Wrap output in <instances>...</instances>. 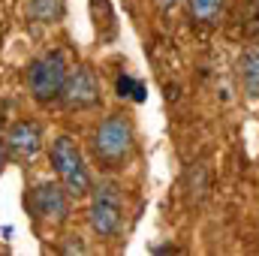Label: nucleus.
Returning <instances> with one entry per match:
<instances>
[{
    "instance_id": "nucleus-10",
    "label": "nucleus",
    "mask_w": 259,
    "mask_h": 256,
    "mask_svg": "<svg viewBox=\"0 0 259 256\" xmlns=\"http://www.w3.org/2000/svg\"><path fill=\"white\" fill-rule=\"evenodd\" d=\"M61 0H30V15L36 18V21H58L61 18Z\"/></svg>"
},
{
    "instance_id": "nucleus-2",
    "label": "nucleus",
    "mask_w": 259,
    "mask_h": 256,
    "mask_svg": "<svg viewBox=\"0 0 259 256\" xmlns=\"http://www.w3.org/2000/svg\"><path fill=\"white\" fill-rule=\"evenodd\" d=\"M91 205H88V220L91 229L103 238L112 241L124 232V217H127V205H124V190L118 181H97L91 187Z\"/></svg>"
},
{
    "instance_id": "nucleus-3",
    "label": "nucleus",
    "mask_w": 259,
    "mask_h": 256,
    "mask_svg": "<svg viewBox=\"0 0 259 256\" xmlns=\"http://www.w3.org/2000/svg\"><path fill=\"white\" fill-rule=\"evenodd\" d=\"M66 75H69V66H66L64 52H58V49L46 52V55H39L27 64V91L42 106L58 103L61 94H64Z\"/></svg>"
},
{
    "instance_id": "nucleus-5",
    "label": "nucleus",
    "mask_w": 259,
    "mask_h": 256,
    "mask_svg": "<svg viewBox=\"0 0 259 256\" xmlns=\"http://www.w3.org/2000/svg\"><path fill=\"white\" fill-rule=\"evenodd\" d=\"M69 193H66L64 184H55V181H39L33 190H30V211L36 220L42 223H64L69 217Z\"/></svg>"
},
{
    "instance_id": "nucleus-11",
    "label": "nucleus",
    "mask_w": 259,
    "mask_h": 256,
    "mask_svg": "<svg viewBox=\"0 0 259 256\" xmlns=\"http://www.w3.org/2000/svg\"><path fill=\"white\" fill-rule=\"evenodd\" d=\"M241 30L247 36H259V0H241Z\"/></svg>"
},
{
    "instance_id": "nucleus-8",
    "label": "nucleus",
    "mask_w": 259,
    "mask_h": 256,
    "mask_svg": "<svg viewBox=\"0 0 259 256\" xmlns=\"http://www.w3.org/2000/svg\"><path fill=\"white\" fill-rule=\"evenodd\" d=\"M238 75H241V84H244L247 97L256 100L259 97V42L244 49V55L238 61Z\"/></svg>"
},
{
    "instance_id": "nucleus-1",
    "label": "nucleus",
    "mask_w": 259,
    "mask_h": 256,
    "mask_svg": "<svg viewBox=\"0 0 259 256\" xmlns=\"http://www.w3.org/2000/svg\"><path fill=\"white\" fill-rule=\"evenodd\" d=\"M91 154L100 169H124L136 154V130L127 115H109L91 136Z\"/></svg>"
},
{
    "instance_id": "nucleus-6",
    "label": "nucleus",
    "mask_w": 259,
    "mask_h": 256,
    "mask_svg": "<svg viewBox=\"0 0 259 256\" xmlns=\"http://www.w3.org/2000/svg\"><path fill=\"white\" fill-rule=\"evenodd\" d=\"M100 78L91 66H75L69 69L64 84V94H61V103H64L69 112H84V109H94L100 103Z\"/></svg>"
},
{
    "instance_id": "nucleus-13",
    "label": "nucleus",
    "mask_w": 259,
    "mask_h": 256,
    "mask_svg": "<svg viewBox=\"0 0 259 256\" xmlns=\"http://www.w3.org/2000/svg\"><path fill=\"white\" fill-rule=\"evenodd\" d=\"M3 160H6V154H3V145H0V169H3Z\"/></svg>"
},
{
    "instance_id": "nucleus-4",
    "label": "nucleus",
    "mask_w": 259,
    "mask_h": 256,
    "mask_svg": "<svg viewBox=\"0 0 259 256\" xmlns=\"http://www.w3.org/2000/svg\"><path fill=\"white\" fill-rule=\"evenodd\" d=\"M52 166H55L58 181L66 187L72 199H84L91 193L94 181H91V172L84 166V157H81V148L75 145V139L58 136L52 142Z\"/></svg>"
},
{
    "instance_id": "nucleus-7",
    "label": "nucleus",
    "mask_w": 259,
    "mask_h": 256,
    "mask_svg": "<svg viewBox=\"0 0 259 256\" xmlns=\"http://www.w3.org/2000/svg\"><path fill=\"white\" fill-rule=\"evenodd\" d=\"M6 151L18 160H33L42 151V130L33 121H18L6 130Z\"/></svg>"
},
{
    "instance_id": "nucleus-12",
    "label": "nucleus",
    "mask_w": 259,
    "mask_h": 256,
    "mask_svg": "<svg viewBox=\"0 0 259 256\" xmlns=\"http://www.w3.org/2000/svg\"><path fill=\"white\" fill-rule=\"evenodd\" d=\"M178 3H181V0H157V6H160L163 12H169V9H175Z\"/></svg>"
},
{
    "instance_id": "nucleus-9",
    "label": "nucleus",
    "mask_w": 259,
    "mask_h": 256,
    "mask_svg": "<svg viewBox=\"0 0 259 256\" xmlns=\"http://www.w3.org/2000/svg\"><path fill=\"white\" fill-rule=\"evenodd\" d=\"M190 18L202 27H214L223 15V0H187Z\"/></svg>"
}]
</instances>
